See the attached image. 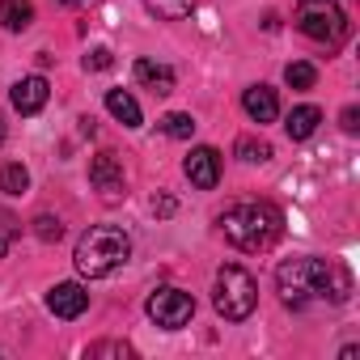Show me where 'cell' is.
I'll return each mask as SVG.
<instances>
[{"instance_id":"1","label":"cell","mask_w":360,"mask_h":360,"mask_svg":"<svg viewBox=\"0 0 360 360\" xmlns=\"http://www.w3.org/2000/svg\"><path fill=\"white\" fill-rule=\"evenodd\" d=\"M276 288H280L284 305H292V309H305V305H314V301L343 305L347 292H352V276H347V267H339V263H330V259L305 255V259L280 263Z\"/></svg>"},{"instance_id":"2","label":"cell","mask_w":360,"mask_h":360,"mask_svg":"<svg viewBox=\"0 0 360 360\" xmlns=\"http://www.w3.org/2000/svg\"><path fill=\"white\" fill-rule=\"evenodd\" d=\"M221 229L225 238L238 246V250H250V255H263L280 242L284 233V217L280 208L263 204V200H242V204H229L221 212Z\"/></svg>"},{"instance_id":"3","label":"cell","mask_w":360,"mask_h":360,"mask_svg":"<svg viewBox=\"0 0 360 360\" xmlns=\"http://www.w3.org/2000/svg\"><path fill=\"white\" fill-rule=\"evenodd\" d=\"M127 259H131V242H127V233L115 229V225H94V229H85L81 242H77V255H72L77 271L89 276V280L115 276Z\"/></svg>"},{"instance_id":"4","label":"cell","mask_w":360,"mask_h":360,"mask_svg":"<svg viewBox=\"0 0 360 360\" xmlns=\"http://www.w3.org/2000/svg\"><path fill=\"white\" fill-rule=\"evenodd\" d=\"M255 301H259V284H255V276H250L246 267L229 263V267L217 271L212 305H217V314H221L225 322H242V318H250V314H255Z\"/></svg>"},{"instance_id":"5","label":"cell","mask_w":360,"mask_h":360,"mask_svg":"<svg viewBox=\"0 0 360 360\" xmlns=\"http://www.w3.org/2000/svg\"><path fill=\"white\" fill-rule=\"evenodd\" d=\"M297 30L322 47H339L347 39V13L339 0H297Z\"/></svg>"},{"instance_id":"6","label":"cell","mask_w":360,"mask_h":360,"mask_svg":"<svg viewBox=\"0 0 360 360\" xmlns=\"http://www.w3.org/2000/svg\"><path fill=\"white\" fill-rule=\"evenodd\" d=\"M191 314H195V301H191V292H183V288H157V292L148 297V318H153L157 326H165V330L187 326Z\"/></svg>"},{"instance_id":"7","label":"cell","mask_w":360,"mask_h":360,"mask_svg":"<svg viewBox=\"0 0 360 360\" xmlns=\"http://www.w3.org/2000/svg\"><path fill=\"white\" fill-rule=\"evenodd\" d=\"M183 169H187V178H191V187L212 191V187L221 183V153L208 148V144H200V148H191V157L183 161Z\"/></svg>"},{"instance_id":"8","label":"cell","mask_w":360,"mask_h":360,"mask_svg":"<svg viewBox=\"0 0 360 360\" xmlns=\"http://www.w3.org/2000/svg\"><path fill=\"white\" fill-rule=\"evenodd\" d=\"M89 183H94V191H102V195H123V187H127L123 161H119L115 153H98V157L89 161Z\"/></svg>"},{"instance_id":"9","label":"cell","mask_w":360,"mask_h":360,"mask_svg":"<svg viewBox=\"0 0 360 360\" xmlns=\"http://www.w3.org/2000/svg\"><path fill=\"white\" fill-rule=\"evenodd\" d=\"M47 309H51L56 318H81V314L89 309V292H85L81 284L64 280V284H56V288L47 292Z\"/></svg>"},{"instance_id":"10","label":"cell","mask_w":360,"mask_h":360,"mask_svg":"<svg viewBox=\"0 0 360 360\" xmlns=\"http://www.w3.org/2000/svg\"><path fill=\"white\" fill-rule=\"evenodd\" d=\"M47 81L43 77H22L13 89H9V98H13V110L18 115H39L43 106H47Z\"/></svg>"},{"instance_id":"11","label":"cell","mask_w":360,"mask_h":360,"mask_svg":"<svg viewBox=\"0 0 360 360\" xmlns=\"http://www.w3.org/2000/svg\"><path fill=\"white\" fill-rule=\"evenodd\" d=\"M242 106H246V115H250L255 123H271V119L280 115L276 89H267V85H250V89L242 94Z\"/></svg>"},{"instance_id":"12","label":"cell","mask_w":360,"mask_h":360,"mask_svg":"<svg viewBox=\"0 0 360 360\" xmlns=\"http://www.w3.org/2000/svg\"><path fill=\"white\" fill-rule=\"evenodd\" d=\"M136 81L144 85V89H153L157 98L161 94H174V68L169 64H153V60H136Z\"/></svg>"},{"instance_id":"13","label":"cell","mask_w":360,"mask_h":360,"mask_svg":"<svg viewBox=\"0 0 360 360\" xmlns=\"http://www.w3.org/2000/svg\"><path fill=\"white\" fill-rule=\"evenodd\" d=\"M0 26L13 30V34L30 30L34 26V5L30 0H0Z\"/></svg>"},{"instance_id":"14","label":"cell","mask_w":360,"mask_h":360,"mask_svg":"<svg viewBox=\"0 0 360 360\" xmlns=\"http://www.w3.org/2000/svg\"><path fill=\"white\" fill-rule=\"evenodd\" d=\"M318 123H322V110L318 106H297V110H288L284 131H288V140H309L318 131Z\"/></svg>"},{"instance_id":"15","label":"cell","mask_w":360,"mask_h":360,"mask_svg":"<svg viewBox=\"0 0 360 360\" xmlns=\"http://www.w3.org/2000/svg\"><path fill=\"white\" fill-rule=\"evenodd\" d=\"M106 110H110L123 127H140V106H136V98H131L127 89H110V94H106Z\"/></svg>"},{"instance_id":"16","label":"cell","mask_w":360,"mask_h":360,"mask_svg":"<svg viewBox=\"0 0 360 360\" xmlns=\"http://www.w3.org/2000/svg\"><path fill=\"white\" fill-rule=\"evenodd\" d=\"M144 9L157 13V18H165V22H178V18H191L195 0H144Z\"/></svg>"},{"instance_id":"17","label":"cell","mask_w":360,"mask_h":360,"mask_svg":"<svg viewBox=\"0 0 360 360\" xmlns=\"http://www.w3.org/2000/svg\"><path fill=\"white\" fill-rule=\"evenodd\" d=\"M26 187H30V174H26V165H18V161L0 165V191H9V195H22Z\"/></svg>"},{"instance_id":"18","label":"cell","mask_w":360,"mask_h":360,"mask_svg":"<svg viewBox=\"0 0 360 360\" xmlns=\"http://www.w3.org/2000/svg\"><path fill=\"white\" fill-rule=\"evenodd\" d=\"M161 131H165V136H174V140H191L195 119H191L187 110H174V115H165V119H161Z\"/></svg>"},{"instance_id":"19","label":"cell","mask_w":360,"mask_h":360,"mask_svg":"<svg viewBox=\"0 0 360 360\" xmlns=\"http://www.w3.org/2000/svg\"><path fill=\"white\" fill-rule=\"evenodd\" d=\"M284 81H288L292 89H301V94H305V89H314L318 68H314V64H305V60H297V64H288V68H284Z\"/></svg>"},{"instance_id":"20","label":"cell","mask_w":360,"mask_h":360,"mask_svg":"<svg viewBox=\"0 0 360 360\" xmlns=\"http://www.w3.org/2000/svg\"><path fill=\"white\" fill-rule=\"evenodd\" d=\"M238 157L250 161V165H255V161L263 165V161H271V144H267V140H255V136H242V140H238Z\"/></svg>"},{"instance_id":"21","label":"cell","mask_w":360,"mask_h":360,"mask_svg":"<svg viewBox=\"0 0 360 360\" xmlns=\"http://www.w3.org/2000/svg\"><path fill=\"white\" fill-rule=\"evenodd\" d=\"M18 233H22V221H18L13 212H5V208H0V259H5V255L13 250Z\"/></svg>"},{"instance_id":"22","label":"cell","mask_w":360,"mask_h":360,"mask_svg":"<svg viewBox=\"0 0 360 360\" xmlns=\"http://www.w3.org/2000/svg\"><path fill=\"white\" fill-rule=\"evenodd\" d=\"M34 233H39L43 242H60V238H64V225H60V217H47V212H43V217H34Z\"/></svg>"},{"instance_id":"23","label":"cell","mask_w":360,"mask_h":360,"mask_svg":"<svg viewBox=\"0 0 360 360\" xmlns=\"http://www.w3.org/2000/svg\"><path fill=\"white\" fill-rule=\"evenodd\" d=\"M85 68H94V72H102V68H110V51H106V47H94V51L85 56Z\"/></svg>"},{"instance_id":"24","label":"cell","mask_w":360,"mask_h":360,"mask_svg":"<svg viewBox=\"0 0 360 360\" xmlns=\"http://www.w3.org/2000/svg\"><path fill=\"white\" fill-rule=\"evenodd\" d=\"M89 356H131V347L127 343H94Z\"/></svg>"},{"instance_id":"25","label":"cell","mask_w":360,"mask_h":360,"mask_svg":"<svg viewBox=\"0 0 360 360\" xmlns=\"http://www.w3.org/2000/svg\"><path fill=\"white\" fill-rule=\"evenodd\" d=\"M356 127H360V110L347 106V110H343V131H356Z\"/></svg>"},{"instance_id":"26","label":"cell","mask_w":360,"mask_h":360,"mask_svg":"<svg viewBox=\"0 0 360 360\" xmlns=\"http://www.w3.org/2000/svg\"><path fill=\"white\" fill-rule=\"evenodd\" d=\"M174 208H178V204H174L169 195H161V200H153V212H157V217H169Z\"/></svg>"},{"instance_id":"27","label":"cell","mask_w":360,"mask_h":360,"mask_svg":"<svg viewBox=\"0 0 360 360\" xmlns=\"http://www.w3.org/2000/svg\"><path fill=\"white\" fill-rule=\"evenodd\" d=\"M0 140H5V115H0Z\"/></svg>"},{"instance_id":"28","label":"cell","mask_w":360,"mask_h":360,"mask_svg":"<svg viewBox=\"0 0 360 360\" xmlns=\"http://www.w3.org/2000/svg\"><path fill=\"white\" fill-rule=\"evenodd\" d=\"M60 5H81V0H60Z\"/></svg>"}]
</instances>
